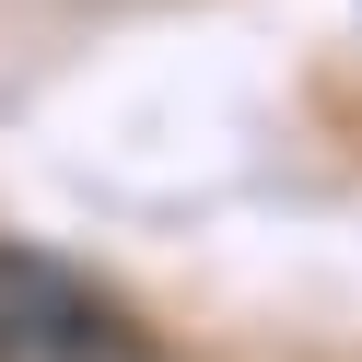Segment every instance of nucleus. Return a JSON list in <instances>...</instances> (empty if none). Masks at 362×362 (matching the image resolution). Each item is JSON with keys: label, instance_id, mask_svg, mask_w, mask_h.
I'll return each instance as SVG.
<instances>
[{"label": "nucleus", "instance_id": "f257e3e1", "mask_svg": "<svg viewBox=\"0 0 362 362\" xmlns=\"http://www.w3.org/2000/svg\"><path fill=\"white\" fill-rule=\"evenodd\" d=\"M0 362H164V339L82 269L0 245Z\"/></svg>", "mask_w": 362, "mask_h": 362}]
</instances>
